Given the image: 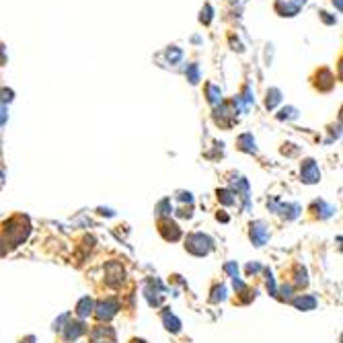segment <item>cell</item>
<instances>
[{
    "label": "cell",
    "mask_w": 343,
    "mask_h": 343,
    "mask_svg": "<svg viewBox=\"0 0 343 343\" xmlns=\"http://www.w3.org/2000/svg\"><path fill=\"white\" fill-rule=\"evenodd\" d=\"M5 232H7L5 241H11L13 247H17V245H21V243L27 239V234H29V224H27V222L23 224V218H13V220H9V222L5 224Z\"/></svg>",
    "instance_id": "6da1fadb"
},
{
    "label": "cell",
    "mask_w": 343,
    "mask_h": 343,
    "mask_svg": "<svg viewBox=\"0 0 343 343\" xmlns=\"http://www.w3.org/2000/svg\"><path fill=\"white\" fill-rule=\"evenodd\" d=\"M185 249H187L189 253H194V255L202 257V255H208V253H210L212 241H210V237H206V234L196 232V234H189V237H187Z\"/></svg>",
    "instance_id": "7a4b0ae2"
},
{
    "label": "cell",
    "mask_w": 343,
    "mask_h": 343,
    "mask_svg": "<svg viewBox=\"0 0 343 343\" xmlns=\"http://www.w3.org/2000/svg\"><path fill=\"white\" fill-rule=\"evenodd\" d=\"M97 312V318L99 320H109L111 316H115L117 314V310H119V304H117V300L115 298H107V300H103V302H99L97 304V308H95Z\"/></svg>",
    "instance_id": "3957f363"
},
{
    "label": "cell",
    "mask_w": 343,
    "mask_h": 343,
    "mask_svg": "<svg viewBox=\"0 0 343 343\" xmlns=\"http://www.w3.org/2000/svg\"><path fill=\"white\" fill-rule=\"evenodd\" d=\"M300 175H302V181L304 183H318L320 170H318L316 162L312 158H308V160L302 162V166H300Z\"/></svg>",
    "instance_id": "277c9868"
},
{
    "label": "cell",
    "mask_w": 343,
    "mask_h": 343,
    "mask_svg": "<svg viewBox=\"0 0 343 343\" xmlns=\"http://www.w3.org/2000/svg\"><path fill=\"white\" fill-rule=\"evenodd\" d=\"M269 239V228L263 222H255L251 224V241L255 247H263Z\"/></svg>",
    "instance_id": "5b68a950"
},
{
    "label": "cell",
    "mask_w": 343,
    "mask_h": 343,
    "mask_svg": "<svg viewBox=\"0 0 343 343\" xmlns=\"http://www.w3.org/2000/svg\"><path fill=\"white\" fill-rule=\"evenodd\" d=\"M160 232H162V237H164L166 241H177V239H181V230H179V226H177L175 222H170V220H162V222H160Z\"/></svg>",
    "instance_id": "8992f818"
},
{
    "label": "cell",
    "mask_w": 343,
    "mask_h": 343,
    "mask_svg": "<svg viewBox=\"0 0 343 343\" xmlns=\"http://www.w3.org/2000/svg\"><path fill=\"white\" fill-rule=\"evenodd\" d=\"M292 304L298 308V310H312L316 306V298L314 296H308V294H302L292 300Z\"/></svg>",
    "instance_id": "52a82bcc"
},
{
    "label": "cell",
    "mask_w": 343,
    "mask_h": 343,
    "mask_svg": "<svg viewBox=\"0 0 343 343\" xmlns=\"http://www.w3.org/2000/svg\"><path fill=\"white\" fill-rule=\"evenodd\" d=\"M82 333H84V325H82V323H68L64 337H66V341H74V339H78Z\"/></svg>",
    "instance_id": "ba28073f"
},
{
    "label": "cell",
    "mask_w": 343,
    "mask_h": 343,
    "mask_svg": "<svg viewBox=\"0 0 343 343\" xmlns=\"http://www.w3.org/2000/svg\"><path fill=\"white\" fill-rule=\"evenodd\" d=\"M91 312H93V300H91L89 296L80 298L78 304H76V314H78V316H89Z\"/></svg>",
    "instance_id": "9c48e42d"
},
{
    "label": "cell",
    "mask_w": 343,
    "mask_h": 343,
    "mask_svg": "<svg viewBox=\"0 0 343 343\" xmlns=\"http://www.w3.org/2000/svg\"><path fill=\"white\" fill-rule=\"evenodd\" d=\"M162 323H164V327H166L168 331H173V333H177V331L181 329L179 318H175V316L170 314L168 310H166V312H162Z\"/></svg>",
    "instance_id": "30bf717a"
},
{
    "label": "cell",
    "mask_w": 343,
    "mask_h": 343,
    "mask_svg": "<svg viewBox=\"0 0 343 343\" xmlns=\"http://www.w3.org/2000/svg\"><path fill=\"white\" fill-rule=\"evenodd\" d=\"M206 95L212 105H218L222 101V91L218 87H214V84H206Z\"/></svg>",
    "instance_id": "8fae6325"
},
{
    "label": "cell",
    "mask_w": 343,
    "mask_h": 343,
    "mask_svg": "<svg viewBox=\"0 0 343 343\" xmlns=\"http://www.w3.org/2000/svg\"><path fill=\"white\" fill-rule=\"evenodd\" d=\"M239 146H241V150H245V152H255V138L251 134H243L239 138Z\"/></svg>",
    "instance_id": "7c38bea8"
},
{
    "label": "cell",
    "mask_w": 343,
    "mask_h": 343,
    "mask_svg": "<svg viewBox=\"0 0 343 343\" xmlns=\"http://www.w3.org/2000/svg\"><path fill=\"white\" fill-rule=\"evenodd\" d=\"M282 101V93L277 91V89H271V91H267V99H265V107L267 109H273V107Z\"/></svg>",
    "instance_id": "4fadbf2b"
},
{
    "label": "cell",
    "mask_w": 343,
    "mask_h": 343,
    "mask_svg": "<svg viewBox=\"0 0 343 343\" xmlns=\"http://www.w3.org/2000/svg\"><path fill=\"white\" fill-rule=\"evenodd\" d=\"M218 200L224 204V206H232L234 204V194L230 189H222V191H218Z\"/></svg>",
    "instance_id": "5bb4252c"
},
{
    "label": "cell",
    "mask_w": 343,
    "mask_h": 343,
    "mask_svg": "<svg viewBox=\"0 0 343 343\" xmlns=\"http://www.w3.org/2000/svg\"><path fill=\"white\" fill-rule=\"evenodd\" d=\"M187 80H189L191 84L200 82V68H198V64H191V66L187 68Z\"/></svg>",
    "instance_id": "9a60e30c"
},
{
    "label": "cell",
    "mask_w": 343,
    "mask_h": 343,
    "mask_svg": "<svg viewBox=\"0 0 343 343\" xmlns=\"http://www.w3.org/2000/svg\"><path fill=\"white\" fill-rule=\"evenodd\" d=\"M181 56H183V52H181L179 48H168V50H166V58H168L170 64H177V62L181 60Z\"/></svg>",
    "instance_id": "2e32d148"
},
{
    "label": "cell",
    "mask_w": 343,
    "mask_h": 343,
    "mask_svg": "<svg viewBox=\"0 0 343 343\" xmlns=\"http://www.w3.org/2000/svg\"><path fill=\"white\" fill-rule=\"evenodd\" d=\"M200 21H202L204 25H208L210 21H212V7H210V5H206V7L202 9V17H200Z\"/></svg>",
    "instance_id": "e0dca14e"
},
{
    "label": "cell",
    "mask_w": 343,
    "mask_h": 343,
    "mask_svg": "<svg viewBox=\"0 0 343 343\" xmlns=\"http://www.w3.org/2000/svg\"><path fill=\"white\" fill-rule=\"evenodd\" d=\"M298 113H296V109L294 107H288V109H282V113L277 115V119H292V117H296Z\"/></svg>",
    "instance_id": "ac0fdd59"
},
{
    "label": "cell",
    "mask_w": 343,
    "mask_h": 343,
    "mask_svg": "<svg viewBox=\"0 0 343 343\" xmlns=\"http://www.w3.org/2000/svg\"><path fill=\"white\" fill-rule=\"evenodd\" d=\"M296 284H298V286H306V284H308V280H306V271H304V269H298V271H296Z\"/></svg>",
    "instance_id": "d6986e66"
},
{
    "label": "cell",
    "mask_w": 343,
    "mask_h": 343,
    "mask_svg": "<svg viewBox=\"0 0 343 343\" xmlns=\"http://www.w3.org/2000/svg\"><path fill=\"white\" fill-rule=\"evenodd\" d=\"M224 292H226V288H224V286H220V288L214 290V296H212L214 302H218V300H224Z\"/></svg>",
    "instance_id": "ffe728a7"
},
{
    "label": "cell",
    "mask_w": 343,
    "mask_h": 343,
    "mask_svg": "<svg viewBox=\"0 0 343 343\" xmlns=\"http://www.w3.org/2000/svg\"><path fill=\"white\" fill-rule=\"evenodd\" d=\"M13 99V91H0V103H5V101H11Z\"/></svg>",
    "instance_id": "44dd1931"
},
{
    "label": "cell",
    "mask_w": 343,
    "mask_h": 343,
    "mask_svg": "<svg viewBox=\"0 0 343 343\" xmlns=\"http://www.w3.org/2000/svg\"><path fill=\"white\" fill-rule=\"evenodd\" d=\"M224 269H226V271H228V273H230L232 277H237V271H239V267H237V263H228V265H226Z\"/></svg>",
    "instance_id": "7402d4cb"
},
{
    "label": "cell",
    "mask_w": 343,
    "mask_h": 343,
    "mask_svg": "<svg viewBox=\"0 0 343 343\" xmlns=\"http://www.w3.org/2000/svg\"><path fill=\"white\" fill-rule=\"evenodd\" d=\"M7 117H9V115H7V107H5V105H0V125H3V123L7 121Z\"/></svg>",
    "instance_id": "603a6c76"
},
{
    "label": "cell",
    "mask_w": 343,
    "mask_h": 343,
    "mask_svg": "<svg viewBox=\"0 0 343 343\" xmlns=\"http://www.w3.org/2000/svg\"><path fill=\"white\" fill-rule=\"evenodd\" d=\"M290 292H292V288H290V286H284V288H282V298H284V300H290Z\"/></svg>",
    "instance_id": "cb8c5ba5"
},
{
    "label": "cell",
    "mask_w": 343,
    "mask_h": 343,
    "mask_svg": "<svg viewBox=\"0 0 343 343\" xmlns=\"http://www.w3.org/2000/svg\"><path fill=\"white\" fill-rule=\"evenodd\" d=\"M5 253H7V241L0 237V255H5Z\"/></svg>",
    "instance_id": "d4e9b609"
},
{
    "label": "cell",
    "mask_w": 343,
    "mask_h": 343,
    "mask_svg": "<svg viewBox=\"0 0 343 343\" xmlns=\"http://www.w3.org/2000/svg\"><path fill=\"white\" fill-rule=\"evenodd\" d=\"M5 62V52H3V46H0V64Z\"/></svg>",
    "instance_id": "484cf974"
}]
</instances>
